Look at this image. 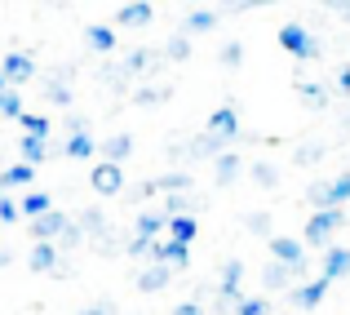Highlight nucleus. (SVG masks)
I'll list each match as a JSON object with an SVG mask.
<instances>
[{"label": "nucleus", "mask_w": 350, "mask_h": 315, "mask_svg": "<svg viewBox=\"0 0 350 315\" xmlns=\"http://www.w3.org/2000/svg\"><path fill=\"white\" fill-rule=\"evenodd\" d=\"M164 58H169V62H187L191 58V36L187 32H173L169 40H164Z\"/></svg>", "instance_id": "32"}, {"label": "nucleus", "mask_w": 350, "mask_h": 315, "mask_svg": "<svg viewBox=\"0 0 350 315\" xmlns=\"http://www.w3.org/2000/svg\"><path fill=\"white\" fill-rule=\"evenodd\" d=\"M164 231V213L160 209H142L137 213V222H133V240H155Z\"/></svg>", "instance_id": "23"}, {"label": "nucleus", "mask_w": 350, "mask_h": 315, "mask_svg": "<svg viewBox=\"0 0 350 315\" xmlns=\"http://www.w3.org/2000/svg\"><path fill=\"white\" fill-rule=\"evenodd\" d=\"M76 315H116V302H89V307L76 311Z\"/></svg>", "instance_id": "42"}, {"label": "nucleus", "mask_w": 350, "mask_h": 315, "mask_svg": "<svg viewBox=\"0 0 350 315\" xmlns=\"http://www.w3.org/2000/svg\"><path fill=\"white\" fill-rule=\"evenodd\" d=\"M337 9H342V14H346V18H350V5H337Z\"/></svg>", "instance_id": "45"}, {"label": "nucleus", "mask_w": 350, "mask_h": 315, "mask_svg": "<svg viewBox=\"0 0 350 315\" xmlns=\"http://www.w3.org/2000/svg\"><path fill=\"white\" fill-rule=\"evenodd\" d=\"M85 45L98 53V58H111V53H116V27H107V23H89V27H85Z\"/></svg>", "instance_id": "13"}, {"label": "nucleus", "mask_w": 350, "mask_h": 315, "mask_svg": "<svg viewBox=\"0 0 350 315\" xmlns=\"http://www.w3.org/2000/svg\"><path fill=\"white\" fill-rule=\"evenodd\" d=\"M306 205L315 213L350 205V169H342L337 178H328V182H310V187H306Z\"/></svg>", "instance_id": "3"}, {"label": "nucleus", "mask_w": 350, "mask_h": 315, "mask_svg": "<svg viewBox=\"0 0 350 315\" xmlns=\"http://www.w3.org/2000/svg\"><path fill=\"white\" fill-rule=\"evenodd\" d=\"M169 280H173V271L169 266H146V271H137V293H160V289H169Z\"/></svg>", "instance_id": "22"}, {"label": "nucleus", "mask_w": 350, "mask_h": 315, "mask_svg": "<svg viewBox=\"0 0 350 315\" xmlns=\"http://www.w3.org/2000/svg\"><path fill=\"white\" fill-rule=\"evenodd\" d=\"M98 151H103V160L107 164H124L129 155H133V134H107V142H98Z\"/></svg>", "instance_id": "15"}, {"label": "nucleus", "mask_w": 350, "mask_h": 315, "mask_svg": "<svg viewBox=\"0 0 350 315\" xmlns=\"http://www.w3.org/2000/svg\"><path fill=\"white\" fill-rule=\"evenodd\" d=\"M155 58H160L155 49H133V53L124 58V67H120V71H124V76H146V71H155V67H160Z\"/></svg>", "instance_id": "24"}, {"label": "nucleus", "mask_w": 350, "mask_h": 315, "mask_svg": "<svg viewBox=\"0 0 350 315\" xmlns=\"http://www.w3.org/2000/svg\"><path fill=\"white\" fill-rule=\"evenodd\" d=\"M151 191H164V196H191V173L187 169H169L151 182Z\"/></svg>", "instance_id": "19"}, {"label": "nucleus", "mask_w": 350, "mask_h": 315, "mask_svg": "<svg viewBox=\"0 0 350 315\" xmlns=\"http://www.w3.org/2000/svg\"><path fill=\"white\" fill-rule=\"evenodd\" d=\"M0 76H5L9 89L27 85V80L36 76V53H23V49H9L5 58H0Z\"/></svg>", "instance_id": "6"}, {"label": "nucleus", "mask_w": 350, "mask_h": 315, "mask_svg": "<svg viewBox=\"0 0 350 315\" xmlns=\"http://www.w3.org/2000/svg\"><path fill=\"white\" fill-rule=\"evenodd\" d=\"M204 134H208V138H217V142H235V138H239V111H235V103L217 107L213 116H208Z\"/></svg>", "instance_id": "8"}, {"label": "nucleus", "mask_w": 350, "mask_h": 315, "mask_svg": "<svg viewBox=\"0 0 350 315\" xmlns=\"http://www.w3.org/2000/svg\"><path fill=\"white\" fill-rule=\"evenodd\" d=\"M217 62H222L226 71H239V67H244V45H239V40H226L222 49H217Z\"/></svg>", "instance_id": "33"}, {"label": "nucleus", "mask_w": 350, "mask_h": 315, "mask_svg": "<svg viewBox=\"0 0 350 315\" xmlns=\"http://www.w3.org/2000/svg\"><path fill=\"white\" fill-rule=\"evenodd\" d=\"M18 125L27 129V138H40V142H49V134H53L49 116H36V111H23V116H18Z\"/></svg>", "instance_id": "30"}, {"label": "nucleus", "mask_w": 350, "mask_h": 315, "mask_svg": "<svg viewBox=\"0 0 350 315\" xmlns=\"http://www.w3.org/2000/svg\"><path fill=\"white\" fill-rule=\"evenodd\" d=\"M58 262H62V253L53 244H31V253H27V266H31L36 275H53Z\"/></svg>", "instance_id": "17"}, {"label": "nucleus", "mask_w": 350, "mask_h": 315, "mask_svg": "<svg viewBox=\"0 0 350 315\" xmlns=\"http://www.w3.org/2000/svg\"><path fill=\"white\" fill-rule=\"evenodd\" d=\"M5 89H9V85H5V76H0V94H5Z\"/></svg>", "instance_id": "46"}, {"label": "nucleus", "mask_w": 350, "mask_h": 315, "mask_svg": "<svg viewBox=\"0 0 350 315\" xmlns=\"http://www.w3.org/2000/svg\"><path fill=\"white\" fill-rule=\"evenodd\" d=\"M248 178H253L262 191H271L275 182H280V169H275L271 160H253V164H248Z\"/></svg>", "instance_id": "31"}, {"label": "nucleus", "mask_w": 350, "mask_h": 315, "mask_svg": "<svg viewBox=\"0 0 350 315\" xmlns=\"http://www.w3.org/2000/svg\"><path fill=\"white\" fill-rule=\"evenodd\" d=\"M244 275H248V266L239 262V257H226L222 275H217V289H213V311H217V315H231V311H235V302H239V284H244Z\"/></svg>", "instance_id": "4"}, {"label": "nucleus", "mask_w": 350, "mask_h": 315, "mask_svg": "<svg viewBox=\"0 0 350 315\" xmlns=\"http://www.w3.org/2000/svg\"><path fill=\"white\" fill-rule=\"evenodd\" d=\"M297 98H301L306 111H324L328 107V89L315 85V80H297Z\"/></svg>", "instance_id": "25"}, {"label": "nucleus", "mask_w": 350, "mask_h": 315, "mask_svg": "<svg viewBox=\"0 0 350 315\" xmlns=\"http://www.w3.org/2000/svg\"><path fill=\"white\" fill-rule=\"evenodd\" d=\"M169 94H173L169 85H137L133 89V103L137 107H164V103H169Z\"/></svg>", "instance_id": "29"}, {"label": "nucleus", "mask_w": 350, "mask_h": 315, "mask_svg": "<svg viewBox=\"0 0 350 315\" xmlns=\"http://www.w3.org/2000/svg\"><path fill=\"white\" fill-rule=\"evenodd\" d=\"M346 275H350V249L346 244H328L324 262H319V280L337 284V280H346Z\"/></svg>", "instance_id": "10"}, {"label": "nucleus", "mask_w": 350, "mask_h": 315, "mask_svg": "<svg viewBox=\"0 0 350 315\" xmlns=\"http://www.w3.org/2000/svg\"><path fill=\"white\" fill-rule=\"evenodd\" d=\"M67 129H71V134H89V120H85V116H71Z\"/></svg>", "instance_id": "44"}, {"label": "nucleus", "mask_w": 350, "mask_h": 315, "mask_svg": "<svg viewBox=\"0 0 350 315\" xmlns=\"http://www.w3.org/2000/svg\"><path fill=\"white\" fill-rule=\"evenodd\" d=\"M44 98H49L53 107H71V89L62 85V80H53V85H49V94H44Z\"/></svg>", "instance_id": "38"}, {"label": "nucleus", "mask_w": 350, "mask_h": 315, "mask_svg": "<svg viewBox=\"0 0 350 315\" xmlns=\"http://www.w3.org/2000/svg\"><path fill=\"white\" fill-rule=\"evenodd\" d=\"M239 173H244V160H239L235 151H222V155L213 160V182H217V187H231Z\"/></svg>", "instance_id": "20"}, {"label": "nucleus", "mask_w": 350, "mask_h": 315, "mask_svg": "<svg viewBox=\"0 0 350 315\" xmlns=\"http://www.w3.org/2000/svg\"><path fill=\"white\" fill-rule=\"evenodd\" d=\"M89 187H94L103 200L120 196V191H124V164H107V160L94 164V169H89Z\"/></svg>", "instance_id": "7"}, {"label": "nucleus", "mask_w": 350, "mask_h": 315, "mask_svg": "<svg viewBox=\"0 0 350 315\" xmlns=\"http://www.w3.org/2000/svg\"><path fill=\"white\" fill-rule=\"evenodd\" d=\"M293 284H301L297 271H288V266H280V262H266L262 266V289L266 293H284V289H293Z\"/></svg>", "instance_id": "14"}, {"label": "nucleus", "mask_w": 350, "mask_h": 315, "mask_svg": "<svg viewBox=\"0 0 350 315\" xmlns=\"http://www.w3.org/2000/svg\"><path fill=\"white\" fill-rule=\"evenodd\" d=\"M213 27H217V9H191L182 32L187 36H204V32H213Z\"/></svg>", "instance_id": "27"}, {"label": "nucleus", "mask_w": 350, "mask_h": 315, "mask_svg": "<svg viewBox=\"0 0 350 315\" xmlns=\"http://www.w3.org/2000/svg\"><path fill=\"white\" fill-rule=\"evenodd\" d=\"M151 18H155V5H151V0H129V5L116 9V23L120 27H151Z\"/></svg>", "instance_id": "12"}, {"label": "nucleus", "mask_w": 350, "mask_h": 315, "mask_svg": "<svg viewBox=\"0 0 350 315\" xmlns=\"http://www.w3.org/2000/svg\"><path fill=\"white\" fill-rule=\"evenodd\" d=\"M266 244H271V262H280V266H288V271L306 275V244H301L297 236H271Z\"/></svg>", "instance_id": "5"}, {"label": "nucleus", "mask_w": 350, "mask_h": 315, "mask_svg": "<svg viewBox=\"0 0 350 315\" xmlns=\"http://www.w3.org/2000/svg\"><path fill=\"white\" fill-rule=\"evenodd\" d=\"M244 227H248V231H253V236H266V240H271V236H275V231H271V213H266V209H257V213H248V218H244Z\"/></svg>", "instance_id": "36"}, {"label": "nucleus", "mask_w": 350, "mask_h": 315, "mask_svg": "<svg viewBox=\"0 0 350 315\" xmlns=\"http://www.w3.org/2000/svg\"><path fill=\"white\" fill-rule=\"evenodd\" d=\"M164 231H169L173 244H187L191 249V244H196V236H200V222L187 213V218H169V222H164Z\"/></svg>", "instance_id": "21"}, {"label": "nucleus", "mask_w": 350, "mask_h": 315, "mask_svg": "<svg viewBox=\"0 0 350 315\" xmlns=\"http://www.w3.org/2000/svg\"><path fill=\"white\" fill-rule=\"evenodd\" d=\"M36 182V169L31 164H9V169H0V196H9V191H23Z\"/></svg>", "instance_id": "18"}, {"label": "nucleus", "mask_w": 350, "mask_h": 315, "mask_svg": "<svg viewBox=\"0 0 350 315\" xmlns=\"http://www.w3.org/2000/svg\"><path fill=\"white\" fill-rule=\"evenodd\" d=\"M49 209H53V196H49V191H27V196H18V218H27V222L44 218Z\"/></svg>", "instance_id": "16"}, {"label": "nucleus", "mask_w": 350, "mask_h": 315, "mask_svg": "<svg viewBox=\"0 0 350 315\" xmlns=\"http://www.w3.org/2000/svg\"><path fill=\"white\" fill-rule=\"evenodd\" d=\"M342 227H346V209H319V213H310V218H306V227H301L297 240L306 249H328Z\"/></svg>", "instance_id": "2"}, {"label": "nucleus", "mask_w": 350, "mask_h": 315, "mask_svg": "<svg viewBox=\"0 0 350 315\" xmlns=\"http://www.w3.org/2000/svg\"><path fill=\"white\" fill-rule=\"evenodd\" d=\"M319 155H324V147H319V142H306V147H297V164H315Z\"/></svg>", "instance_id": "39"}, {"label": "nucleus", "mask_w": 350, "mask_h": 315, "mask_svg": "<svg viewBox=\"0 0 350 315\" xmlns=\"http://www.w3.org/2000/svg\"><path fill=\"white\" fill-rule=\"evenodd\" d=\"M337 94H350V62L337 71Z\"/></svg>", "instance_id": "43"}, {"label": "nucleus", "mask_w": 350, "mask_h": 315, "mask_svg": "<svg viewBox=\"0 0 350 315\" xmlns=\"http://www.w3.org/2000/svg\"><path fill=\"white\" fill-rule=\"evenodd\" d=\"M67 222H71V218H67L62 209H49L44 218H36V222H31V240H36V244H53V240L67 231Z\"/></svg>", "instance_id": "11"}, {"label": "nucleus", "mask_w": 350, "mask_h": 315, "mask_svg": "<svg viewBox=\"0 0 350 315\" xmlns=\"http://www.w3.org/2000/svg\"><path fill=\"white\" fill-rule=\"evenodd\" d=\"M169 315H204V307H200V298H187V302H178Z\"/></svg>", "instance_id": "41"}, {"label": "nucleus", "mask_w": 350, "mask_h": 315, "mask_svg": "<svg viewBox=\"0 0 350 315\" xmlns=\"http://www.w3.org/2000/svg\"><path fill=\"white\" fill-rule=\"evenodd\" d=\"M328 289H333V284L328 280H301V284H293L288 289V298H293V307L297 311H315V307H324V298H328Z\"/></svg>", "instance_id": "9"}, {"label": "nucleus", "mask_w": 350, "mask_h": 315, "mask_svg": "<svg viewBox=\"0 0 350 315\" xmlns=\"http://www.w3.org/2000/svg\"><path fill=\"white\" fill-rule=\"evenodd\" d=\"M18 155H23V164H31V169H40V164L49 160V147H44L40 138H27V134H23V142H18Z\"/></svg>", "instance_id": "28"}, {"label": "nucleus", "mask_w": 350, "mask_h": 315, "mask_svg": "<svg viewBox=\"0 0 350 315\" xmlns=\"http://www.w3.org/2000/svg\"><path fill=\"white\" fill-rule=\"evenodd\" d=\"M23 94H18V89H5V94H0V120H18L23 116Z\"/></svg>", "instance_id": "35"}, {"label": "nucleus", "mask_w": 350, "mask_h": 315, "mask_svg": "<svg viewBox=\"0 0 350 315\" xmlns=\"http://www.w3.org/2000/svg\"><path fill=\"white\" fill-rule=\"evenodd\" d=\"M62 151H67V160H94V155H98V142H94V134H71Z\"/></svg>", "instance_id": "26"}, {"label": "nucleus", "mask_w": 350, "mask_h": 315, "mask_svg": "<svg viewBox=\"0 0 350 315\" xmlns=\"http://www.w3.org/2000/svg\"><path fill=\"white\" fill-rule=\"evenodd\" d=\"M80 244H85V231H80L76 222H67V231L53 240V249H58V253H62V249H80Z\"/></svg>", "instance_id": "37"}, {"label": "nucleus", "mask_w": 350, "mask_h": 315, "mask_svg": "<svg viewBox=\"0 0 350 315\" xmlns=\"http://www.w3.org/2000/svg\"><path fill=\"white\" fill-rule=\"evenodd\" d=\"M5 222H18V200L14 196H0V227Z\"/></svg>", "instance_id": "40"}, {"label": "nucleus", "mask_w": 350, "mask_h": 315, "mask_svg": "<svg viewBox=\"0 0 350 315\" xmlns=\"http://www.w3.org/2000/svg\"><path fill=\"white\" fill-rule=\"evenodd\" d=\"M280 49L293 53L297 62H319L324 58V40H319L306 23H284L280 27Z\"/></svg>", "instance_id": "1"}, {"label": "nucleus", "mask_w": 350, "mask_h": 315, "mask_svg": "<svg viewBox=\"0 0 350 315\" xmlns=\"http://www.w3.org/2000/svg\"><path fill=\"white\" fill-rule=\"evenodd\" d=\"M235 315H271V302L262 298V293H239V302H235Z\"/></svg>", "instance_id": "34"}]
</instances>
